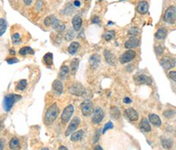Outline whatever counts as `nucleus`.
Returning <instances> with one entry per match:
<instances>
[{
    "label": "nucleus",
    "mask_w": 176,
    "mask_h": 150,
    "mask_svg": "<svg viewBox=\"0 0 176 150\" xmlns=\"http://www.w3.org/2000/svg\"><path fill=\"white\" fill-rule=\"evenodd\" d=\"M78 65H79V59L78 58H74L73 60L71 63V72L72 73H76L78 68Z\"/></svg>",
    "instance_id": "2f4dec72"
},
{
    "label": "nucleus",
    "mask_w": 176,
    "mask_h": 150,
    "mask_svg": "<svg viewBox=\"0 0 176 150\" xmlns=\"http://www.w3.org/2000/svg\"><path fill=\"white\" fill-rule=\"evenodd\" d=\"M137 11L139 14H146L149 11V4L146 1H140L137 4Z\"/></svg>",
    "instance_id": "ddd939ff"
},
{
    "label": "nucleus",
    "mask_w": 176,
    "mask_h": 150,
    "mask_svg": "<svg viewBox=\"0 0 176 150\" xmlns=\"http://www.w3.org/2000/svg\"><path fill=\"white\" fill-rule=\"evenodd\" d=\"M84 91H85L84 87L80 83H74L70 87V92L77 96H80L81 95H83Z\"/></svg>",
    "instance_id": "9d476101"
},
{
    "label": "nucleus",
    "mask_w": 176,
    "mask_h": 150,
    "mask_svg": "<svg viewBox=\"0 0 176 150\" xmlns=\"http://www.w3.org/2000/svg\"><path fill=\"white\" fill-rule=\"evenodd\" d=\"M166 34H167V30L166 28H161L155 33V38L157 40H164L166 37Z\"/></svg>",
    "instance_id": "4be33fe9"
},
{
    "label": "nucleus",
    "mask_w": 176,
    "mask_h": 150,
    "mask_svg": "<svg viewBox=\"0 0 176 150\" xmlns=\"http://www.w3.org/2000/svg\"><path fill=\"white\" fill-rule=\"evenodd\" d=\"M52 87H53L55 92H56V94H58V95L62 94L63 91H64V86H63L62 82L60 80H56L54 82H53Z\"/></svg>",
    "instance_id": "6ab92c4d"
},
{
    "label": "nucleus",
    "mask_w": 176,
    "mask_h": 150,
    "mask_svg": "<svg viewBox=\"0 0 176 150\" xmlns=\"http://www.w3.org/2000/svg\"><path fill=\"white\" fill-rule=\"evenodd\" d=\"M134 81L137 84H145V85H151L152 83V80L150 77L144 74H137L134 77Z\"/></svg>",
    "instance_id": "6e6552de"
},
{
    "label": "nucleus",
    "mask_w": 176,
    "mask_h": 150,
    "mask_svg": "<svg viewBox=\"0 0 176 150\" xmlns=\"http://www.w3.org/2000/svg\"><path fill=\"white\" fill-rule=\"evenodd\" d=\"M51 27L59 33L63 32L65 29V25L62 23L59 19H56L54 16H52V19H51Z\"/></svg>",
    "instance_id": "f8f14e48"
},
{
    "label": "nucleus",
    "mask_w": 176,
    "mask_h": 150,
    "mask_svg": "<svg viewBox=\"0 0 176 150\" xmlns=\"http://www.w3.org/2000/svg\"><path fill=\"white\" fill-rule=\"evenodd\" d=\"M104 58H105L106 61H107L109 65H115V56H114V54L111 53L108 49L104 50Z\"/></svg>",
    "instance_id": "aec40b11"
},
{
    "label": "nucleus",
    "mask_w": 176,
    "mask_h": 150,
    "mask_svg": "<svg viewBox=\"0 0 176 150\" xmlns=\"http://www.w3.org/2000/svg\"><path fill=\"white\" fill-rule=\"evenodd\" d=\"M72 36H73L72 33H71V32H69L68 35L66 34V41H71V40L72 39Z\"/></svg>",
    "instance_id": "37998d69"
},
{
    "label": "nucleus",
    "mask_w": 176,
    "mask_h": 150,
    "mask_svg": "<svg viewBox=\"0 0 176 150\" xmlns=\"http://www.w3.org/2000/svg\"><path fill=\"white\" fill-rule=\"evenodd\" d=\"M164 20L168 24H174L176 21V8L174 6H169L166 10L164 15Z\"/></svg>",
    "instance_id": "7ed1b4c3"
},
{
    "label": "nucleus",
    "mask_w": 176,
    "mask_h": 150,
    "mask_svg": "<svg viewBox=\"0 0 176 150\" xmlns=\"http://www.w3.org/2000/svg\"><path fill=\"white\" fill-rule=\"evenodd\" d=\"M72 27L75 31H78L82 27V19L79 15H75L72 19Z\"/></svg>",
    "instance_id": "dca6fc26"
},
{
    "label": "nucleus",
    "mask_w": 176,
    "mask_h": 150,
    "mask_svg": "<svg viewBox=\"0 0 176 150\" xmlns=\"http://www.w3.org/2000/svg\"><path fill=\"white\" fill-rule=\"evenodd\" d=\"M139 127H140V130L144 132H149L151 131V126L147 118H143L140 122Z\"/></svg>",
    "instance_id": "a211bd4d"
},
{
    "label": "nucleus",
    "mask_w": 176,
    "mask_h": 150,
    "mask_svg": "<svg viewBox=\"0 0 176 150\" xmlns=\"http://www.w3.org/2000/svg\"><path fill=\"white\" fill-rule=\"evenodd\" d=\"M104 119V111L101 108H96L93 111V116L92 118L93 125H99L100 123H101L102 120Z\"/></svg>",
    "instance_id": "423d86ee"
},
{
    "label": "nucleus",
    "mask_w": 176,
    "mask_h": 150,
    "mask_svg": "<svg viewBox=\"0 0 176 150\" xmlns=\"http://www.w3.org/2000/svg\"><path fill=\"white\" fill-rule=\"evenodd\" d=\"M125 115L130 121H136L138 119V113L133 108H129L125 111Z\"/></svg>",
    "instance_id": "4468645a"
},
{
    "label": "nucleus",
    "mask_w": 176,
    "mask_h": 150,
    "mask_svg": "<svg viewBox=\"0 0 176 150\" xmlns=\"http://www.w3.org/2000/svg\"><path fill=\"white\" fill-rule=\"evenodd\" d=\"M27 80H21L19 81L18 83V85H17V90H20V91H23L25 88L27 87Z\"/></svg>",
    "instance_id": "72a5a7b5"
},
{
    "label": "nucleus",
    "mask_w": 176,
    "mask_h": 150,
    "mask_svg": "<svg viewBox=\"0 0 176 150\" xmlns=\"http://www.w3.org/2000/svg\"><path fill=\"white\" fill-rule=\"evenodd\" d=\"M93 150H103L102 147H100V146H96L94 148H93Z\"/></svg>",
    "instance_id": "8fccbe9b"
},
{
    "label": "nucleus",
    "mask_w": 176,
    "mask_h": 150,
    "mask_svg": "<svg viewBox=\"0 0 176 150\" xmlns=\"http://www.w3.org/2000/svg\"><path fill=\"white\" fill-rule=\"evenodd\" d=\"M7 28V23L4 18L0 19V35H3Z\"/></svg>",
    "instance_id": "7c9ffc66"
},
{
    "label": "nucleus",
    "mask_w": 176,
    "mask_h": 150,
    "mask_svg": "<svg viewBox=\"0 0 176 150\" xmlns=\"http://www.w3.org/2000/svg\"><path fill=\"white\" fill-rule=\"evenodd\" d=\"M172 114H174V112L172 111H166L164 113V116H167V117H170Z\"/></svg>",
    "instance_id": "a18cd8bd"
},
{
    "label": "nucleus",
    "mask_w": 176,
    "mask_h": 150,
    "mask_svg": "<svg viewBox=\"0 0 176 150\" xmlns=\"http://www.w3.org/2000/svg\"><path fill=\"white\" fill-rule=\"evenodd\" d=\"M79 124H80V119H79V117L78 116H76V117H74L73 119H72V121L71 122V124H70V126H69L68 129L66 130L65 132V136L67 137V136H70L72 132H73L77 128H78V126H79Z\"/></svg>",
    "instance_id": "1a4fd4ad"
},
{
    "label": "nucleus",
    "mask_w": 176,
    "mask_h": 150,
    "mask_svg": "<svg viewBox=\"0 0 176 150\" xmlns=\"http://www.w3.org/2000/svg\"><path fill=\"white\" fill-rule=\"evenodd\" d=\"M85 1H87V0H85Z\"/></svg>",
    "instance_id": "6e6d98bb"
},
{
    "label": "nucleus",
    "mask_w": 176,
    "mask_h": 150,
    "mask_svg": "<svg viewBox=\"0 0 176 150\" xmlns=\"http://www.w3.org/2000/svg\"><path fill=\"white\" fill-rule=\"evenodd\" d=\"M58 150H68V149H67V147H65L64 146H60Z\"/></svg>",
    "instance_id": "3c124183"
},
{
    "label": "nucleus",
    "mask_w": 176,
    "mask_h": 150,
    "mask_svg": "<svg viewBox=\"0 0 176 150\" xmlns=\"http://www.w3.org/2000/svg\"><path fill=\"white\" fill-rule=\"evenodd\" d=\"M19 54L20 56H26V55H34V50L33 49L29 47V46H26V47H22L20 49Z\"/></svg>",
    "instance_id": "b1692460"
},
{
    "label": "nucleus",
    "mask_w": 176,
    "mask_h": 150,
    "mask_svg": "<svg viewBox=\"0 0 176 150\" xmlns=\"http://www.w3.org/2000/svg\"><path fill=\"white\" fill-rule=\"evenodd\" d=\"M115 32L114 31V30H111V31H108L105 35H104V38L106 41H110V40H112L114 37H115Z\"/></svg>",
    "instance_id": "c9c22d12"
},
{
    "label": "nucleus",
    "mask_w": 176,
    "mask_h": 150,
    "mask_svg": "<svg viewBox=\"0 0 176 150\" xmlns=\"http://www.w3.org/2000/svg\"><path fill=\"white\" fill-rule=\"evenodd\" d=\"M100 63V57L98 54H94L89 59V64L92 68H97Z\"/></svg>",
    "instance_id": "f3484780"
},
{
    "label": "nucleus",
    "mask_w": 176,
    "mask_h": 150,
    "mask_svg": "<svg viewBox=\"0 0 176 150\" xmlns=\"http://www.w3.org/2000/svg\"><path fill=\"white\" fill-rule=\"evenodd\" d=\"M9 147L12 150H19L20 147V141L18 138H12L9 142Z\"/></svg>",
    "instance_id": "5701e85b"
},
{
    "label": "nucleus",
    "mask_w": 176,
    "mask_h": 150,
    "mask_svg": "<svg viewBox=\"0 0 176 150\" xmlns=\"http://www.w3.org/2000/svg\"><path fill=\"white\" fill-rule=\"evenodd\" d=\"M124 45H125V48L130 49L137 48V46L139 45V40L136 37H130L128 41H126Z\"/></svg>",
    "instance_id": "2eb2a0df"
},
{
    "label": "nucleus",
    "mask_w": 176,
    "mask_h": 150,
    "mask_svg": "<svg viewBox=\"0 0 176 150\" xmlns=\"http://www.w3.org/2000/svg\"><path fill=\"white\" fill-rule=\"evenodd\" d=\"M73 111L74 107L72 106L71 104H70V105H68V106L64 108V111H63L62 116H61V120H62V123H63L64 125L67 124V123L70 121L71 117L72 114H73Z\"/></svg>",
    "instance_id": "20e7f679"
},
{
    "label": "nucleus",
    "mask_w": 176,
    "mask_h": 150,
    "mask_svg": "<svg viewBox=\"0 0 176 150\" xmlns=\"http://www.w3.org/2000/svg\"><path fill=\"white\" fill-rule=\"evenodd\" d=\"M12 44H20L22 41V37L20 36V33H14L12 36Z\"/></svg>",
    "instance_id": "c756f323"
},
{
    "label": "nucleus",
    "mask_w": 176,
    "mask_h": 150,
    "mask_svg": "<svg viewBox=\"0 0 176 150\" xmlns=\"http://www.w3.org/2000/svg\"><path fill=\"white\" fill-rule=\"evenodd\" d=\"M149 120L152 123L153 126H161V120L159 118V116H157L156 114H150L149 115Z\"/></svg>",
    "instance_id": "412c9836"
},
{
    "label": "nucleus",
    "mask_w": 176,
    "mask_h": 150,
    "mask_svg": "<svg viewBox=\"0 0 176 150\" xmlns=\"http://www.w3.org/2000/svg\"><path fill=\"white\" fill-rule=\"evenodd\" d=\"M98 1H100V2H101V1H102V0H98Z\"/></svg>",
    "instance_id": "5fc2aeb1"
},
{
    "label": "nucleus",
    "mask_w": 176,
    "mask_h": 150,
    "mask_svg": "<svg viewBox=\"0 0 176 150\" xmlns=\"http://www.w3.org/2000/svg\"><path fill=\"white\" fill-rule=\"evenodd\" d=\"M4 147H5V141L3 139H1V148H0V150H4Z\"/></svg>",
    "instance_id": "09e8293b"
},
{
    "label": "nucleus",
    "mask_w": 176,
    "mask_h": 150,
    "mask_svg": "<svg viewBox=\"0 0 176 150\" xmlns=\"http://www.w3.org/2000/svg\"><path fill=\"white\" fill-rule=\"evenodd\" d=\"M135 58H136V52L134 50L130 49L121 55V57L119 58V61L121 62V64H126L130 62Z\"/></svg>",
    "instance_id": "0eeeda50"
},
{
    "label": "nucleus",
    "mask_w": 176,
    "mask_h": 150,
    "mask_svg": "<svg viewBox=\"0 0 176 150\" xmlns=\"http://www.w3.org/2000/svg\"><path fill=\"white\" fill-rule=\"evenodd\" d=\"M101 133H102V131H100V130H97V131H96L95 134L93 136V143H96V142L99 141L100 136Z\"/></svg>",
    "instance_id": "4c0bfd02"
},
{
    "label": "nucleus",
    "mask_w": 176,
    "mask_h": 150,
    "mask_svg": "<svg viewBox=\"0 0 176 150\" xmlns=\"http://www.w3.org/2000/svg\"><path fill=\"white\" fill-rule=\"evenodd\" d=\"M92 22H93V23H96V24H100V18H99L98 16H95V17H93V19H92Z\"/></svg>",
    "instance_id": "79ce46f5"
},
{
    "label": "nucleus",
    "mask_w": 176,
    "mask_h": 150,
    "mask_svg": "<svg viewBox=\"0 0 176 150\" xmlns=\"http://www.w3.org/2000/svg\"><path fill=\"white\" fill-rule=\"evenodd\" d=\"M6 62L8 64H15V63H18L19 62V59L18 58H9V59H6Z\"/></svg>",
    "instance_id": "ea45409f"
},
{
    "label": "nucleus",
    "mask_w": 176,
    "mask_h": 150,
    "mask_svg": "<svg viewBox=\"0 0 176 150\" xmlns=\"http://www.w3.org/2000/svg\"><path fill=\"white\" fill-rule=\"evenodd\" d=\"M20 99H21V96L19 95H15V94H10V95L5 96V98H4V101H3L4 110L6 112H9L12 110V108L15 102L20 101Z\"/></svg>",
    "instance_id": "f03ea898"
},
{
    "label": "nucleus",
    "mask_w": 176,
    "mask_h": 150,
    "mask_svg": "<svg viewBox=\"0 0 176 150\" xmlns=\"http://www.w3.org/2000/svg\"><path fill=\"white\" fill-rule=\"evenodd\" d=\"M121 116V113H120V111L118 110L116 107H112L111 108V116L113 118H115V119H118Z\"/></svg>",
    "instance_id": "473e14b6"
},
{
    "label": "nucleus",
    "mask_w": 176,
    "mask_h": 150,
    "mask_svg": "<svg viewBox=\"0 0 176 150\" xmlns=\"http://www.w3.org/2000/svg\"><path fill=\"white\" fill-rule=\"evenodd\" d=\"M51 19H52V16H49L47 17L46 19H44V25L45 26H51Z\"/></svg>",
    "instance_id": "58836bf2"
},
{
    "label": "nucleus",
    "mask_w": 176,
    "mask_h": 150,
    "mask_svg": "<svg viewBox=\"0 0 176 150\" xmlns=\"http://www.w3.org/2000/svg\"><path fill=\"white\" fill-rule=\"evenodd\" d=\"M58 106H57L56 103L52 104V105L47 110L46 114H45V116H44V122H45V124L48 125V126L51 125V124L56 119V117L58 116Z\"/></svg>",
    "instance_id": "f257e3e1"
},
{
    "label": "nucleus",
    "mask_w": 176,
    "mask_h": 150,
    "mask_svg": "<svg viewBox=\"0 0 176 150\" xmlns=\"http://www.w3.org/2000/svg\"><path fill=\"white\" fill-rule=\"evenodd\" d=\"M84 135V131L83 130H79V131L74 132L72 133V135L71 137V141H80Z\"/></svg>",
    "instance_id": "393cba45"
},
{
    "label": "nucleus",
    "mask_w": 176,
    "mask_h": 150,
    "mask_svg": "<svg viewBox=\"0 0 176 150\" xmlns=\"http://www.w3.org/2000/svg\"><path fill=\"white\" fill-rule=\"evenodd\" d=\"M169 77L171 80H173L174 81L176 82V71H173V72H170L169 73Z\"/></svg>",
    "instance_id": "a19ab883"
},
{
    "label": "nucleus",
    "mask_w": 176,
    "mask_h": 150,
    "mask_svg": "<svg viewBox=\"0 0 176 150\" xmlns=\"http://www.w3.org/2000/svg\"><path fill=\"white\" fill-rule=\"evenodd\" d=\"M161 143L163 147L166 148V149L171 148L173 147V144H174V142H173L171 139H163V140H161Z\"/></svg>",
    "instance_id": "cd10ccee"
},
{
    "label": "nucleus",
    "mask_w": 176,
    "mask_h": 150,
    "mask_svg": "<svg viewBox=\"0 0 176 150\" xmlns=\"http://www.w3.org/2000/svg\"><path fill=\"white\" fill-rule=\"evenodd\" d=\"M80 5H81V3H80L78 0H75V1H74V5H75V6L78 7V6H80Z\"/></svg>",
    "instance_id": "de8ad7c7"
},
{
    "label": "nucleus",
    "mask_w": 176,
    "mask_h": 150,
    "mask_svg": "<svg viewBox=\"0 0 176 150\" xmlns=\"http://www.w3.org/2000/svg\"><path fill=\"white\" fill-rule=\"evenodd\" d=\"M114 128V125H113V123L111 121L108 122L105 126H104V128H103L102 130V134H104L105 132H106V131L107 130H108V129H113Z\"/></svg>",
    "instance_id": "e433bc0d"
},
{
    "label": "nucleus",
    "mask_w": 176,
    "mask_h": 150,
    "mask_svg": "<svg viewBox=\"0 0 176 150\" xmlns=\"http://www.w3.org/2000/svg\"><path fill=\"white\" fill-rule=\"evenodd\" d=\"M123 102L126 103V104H130V103H131V100H130L129 97H125V98L123 99Z\"/></svg>",
    "instance_id": "c03bdc74"
},
{
    "label": "nucleus",
    "mask_w": 176,
    "mask_h": 150,
    "mask_svg": "<svg viewBox=\"0 0 176 150\" xmlns=\"http://www.w3.org/2000/svg\"><path fill=\"white\" fill-rule=\"evenodd\" d=\"M81 111L85 116H90L93 112V104L92 101L90 100H86L81 103Z\"/></svg>",
    "instance_id": "39448f33"
},
{
    "label": "nucleus",
    "mask_w": 176,
    "mask_h": 150,
    "mask_svg": "<svg viewBox=\"0 0 176 150\" xmlns=\"http://www.w3.org/2000/svg\"><path fill=\"white\" fill-rule=\"evenodd\" d=\"M42 61H43V63L45 64L46 65H48V66L52 65V64H53V54L50 53V52L46 54L43 57Z\"/></svg>",
    "instance_id": "a878e982"
},
{
    "label": "nucleus",
    "mask_w": 176,
    "mask_h": 150,
    "mask_svg": "<svg viewBox=\"0 0 176 150\" xmlns=\"http://www.w3.org/2000/svg\"><path fill=\"white\" fill-rule=\"evenodd\" d=\"M138 34H139V29L137 28H131L128 31V34L130 37H136Z\"/></svg>",
    "instance_id": "f704fd0d"
},
{
    "label": "nucleus",
    "mask_w": 176,
    "mask_h": 150,
    "mask_svg": "<svg viewBox=\"0 0 176 150\" xmlns=\"http://www.w3.org/2000/svg\"><path fill=\"white\" fill-rule=\"evenodd\" d=\"M41 150H49V148H47V147H43V148H42Z\"/></svg>",
    "instance_id": "864d4df0"
},
{
    "label": "nucleus",
    "mask_w": 176,
    "mask_h": 150,
    "mask_svg": "<svg viewBox=\"0 0 176 150\" xmlns=\"http://www.w3.org/2000/svg\"><path fill=\"white\" fill-rule=\"evenodd\" d=\"M70 69L67 65H63L61 69H60V73H59V77L61 79H64V78L67 76V74L69 73Z\"/></svg>",
    "instance_id": "c85d7f7f"
},
{
    "label": "nucleus",
    "mask_w": 176,
    "mask_h": 150,
    "mask_svg": "<svg viewBox=\"0 0 176 150\" xmlns=\"http://www.w3.org/2000/svg\"><path fill=\"white\" fill-rule=\"evenodd\" d=\"M32 1L33 0H23V2H24V4L26 5H31V3H32Z\"/></svg>",
    "instance_id": "49530a36"
},
{
    "label": "nucleus",
    "mask_w": 176,
    "mask_h": 150,
    "mask_svg": "<svg viewBox=\"0 0 176 150\" xmlns=\"http://www.w3.org/2000/svg\"><path fill=\"white\" fill-rule=\"evenodd\" d=\"M79 44L77 43V42H73V43H71V45L69 46L68 48V52L71 55H74V54L76 53L77 51H78V49H79Z\"/></svg>",
    "instance_id": "bb28decb"
},
{
    "label": "nucleus",
    "mask_w": 176,
    "mask_h": 150,
    "mask_svg": "<svg viewBox=\"0 0 176 150\" xmlns=\"http://www.w3.org/2000/svg\"><path fill=\"white\" fill-rule=\"evenodd\" d=\"M175 64L176 63L174 59H173V58H168V57L162 58L161 61H160L161 66L164 68V69H166V70H169V69H172L173 67H174V66H175Z\"/></svg>",
    "instance_id": "9b49d317"
},
{
    "label": "nucleus",
    "mask_w": 176,
    "mask_h": 150,
    "mask_svg": "<svg viewBox=\"0 0 176 150\" xmlns=\"http://www.w3.org/2000/svg\"><path fill=\"white\" fill-rule=\"evenodd\" d=\"M11 52H12V55H14V54H15V51H14V50H12H12H11Z\"/></svg>",
    "instance_id": "603ef678"
}]
</instances>
